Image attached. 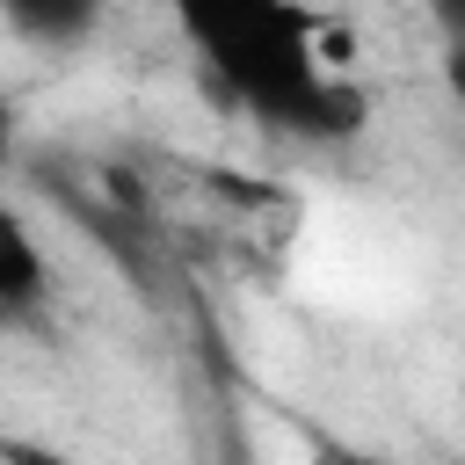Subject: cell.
<instances>
[{"instance_id": "obj_1", "label": "cell", "mask_w": 465, "mask_h": 465, "mask_svg": "<svg viewBox=\"0 0 465 465\" xmlns=\"http://www.w3.org/2000/svg\"><path fill=\"white\" fill-rule=\"evenodd\" d=\"M182 29L203 44L211 73L232 80V94L276 124H298L312 109V94L327 87L320 73V22L312 15H291V7H196L182 15Z\"/></svg>"}, {"instance_id": "obj_2", "label": "cell", "mask_w": 465, "mask_h": 465, "mask_svg": "<svg viewBox=\"0 0 465 465\" xmlns=\"http://www.w3.org/2000/svg\"><path fill=\"white\" fill-rule=\"evenodd\" d=\"M0 298H7V312H29L44 298V254H36L22 218L0 225Z\"/></svg>"}, {"instance_id": "obj_3", "label": "cell", "mask_w": 465, "mask_h": 465, "mask_svg": "<svg viewBox=\"0 0 465 465\" xmlns=\"http://www.w3.org/2000/svg\"><path fill=\"white\" fill-rule=\"evenodd\" d=\"M356 124H363V94H356L349 80H327V87L312 94V109L298 116V131H327V138H334V131H356Z\"/></svg>"}, {"instance_id": "obj_4", "label": "cell", "mask_w": 465, "mask_h": 465, "mask_svg": "<svg viewBox=\"0 0 465 465\" xmlns=\"http://www.w3.org/2000/svg\"><path fill=\"white\" fill-rule=\"evenodd\" d=\"M0 465H73V458H58V450H44V443L7 436V443H0Z\"/></svg>"}, {"instance_id": "obj_5", "label": "cell", "mask_w": 465, "mask_h": 465, "mask_svg": "<svg viewBox=\"0 0 465 465\" xmlns=\"http://www.w3.org/2000/svg\"><path fill=\"white\" fill-rule=\"evenodd\" d=\"M443 87L465 102V44H450V51H443Z\"/></svg>"}, {"instance_id": "obj_6", "label": "cell", "mask_w": 465, "mask_h": 465, "mask_svg": "<svg viewBox=\"0 0 465 465\" xmlns=\"http://www.w3.org/2000/svg\"><path fill=\"white\" fill-rule=\"evenodd\" d=\"M341 465H392V458H363V450H356V458H341Z\"/></svg>"}, {"instance_id": "obj_7", "label": "cell", "mask_w": 465, "mask_h": 465, "mask_svg": "<svg viewBox=\"0 0 465 465\" xmlns=\"http://www.w3.org/2000/svg\"><path fill=\"white\" fill-rule=\"evenodd\" d=\"M458 400H465V378H458Z\"/></svg>"}]
</instances>
